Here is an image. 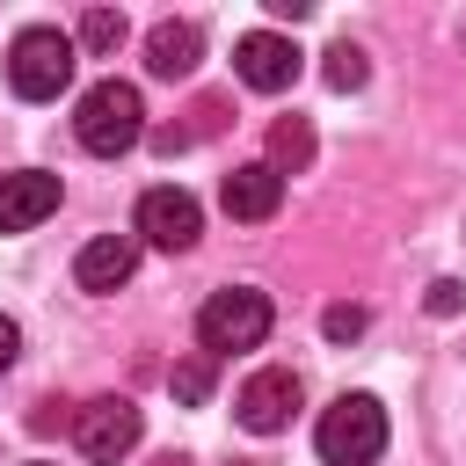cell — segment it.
Instances as JSON below:
<instances>
[{"mask_svg": "<svg viewBox=\"0 0 466 466\" xmlns=\"http://www.w3.org/2000/svg\"><path fill=\"white\" fill-rule=\"evenodd\" d=\"M131 269H138V233H95L80 255H73V284L80 291H124L131 284Z\"/></svg>", "mask_w": 466, "mask_h": 466, "instance_id": "cell-9", "label": "cell"}, {"mask_svg": "<svg viewBox=\"0 0 466 466\" xmlns=\"http://www.w3.org/2000/svg\"><path fill=\"white\" fill-rule=\"evenodd\" d=\"M262 335H269V299H262L255 284H226V291H211L204 313H197V342H204V357L255 350Z\"/></svg>", "mask_w": 466, "mask_h": 466, "instance_id": "cell-4", "label": "cell"}, {"mask_svg": "<svg viewBox=\"0 0 466 466\" xmlns=\"http://www.w3.org/2000/svg\"><path fill=\"white\" fill-rule=\"evenodd\" d=\"M269 167L277 175H306L313 167V124L306 116H277L269 124Z\"/></svg>", "mask_w": 466, "mask_h": 466, "instance_id": "cell-13", "label": "cell"}, {"mask_svg": "<svg viewBox=\"0 0 466 466\" xmlns=\"http://www.w3.org/2000/svg\"><path fill=\"white\" fill-rule=\"evenodd\" d=\"M73 66H80L73 36H66V29H44V22L7 44V87H15L22 102H58V95L73 87Z\"/></svg>", "mask_w": 466, "mask_h": 466, "instance_id": "cell-1", "label": "cell"}, {"mask_svg": "<svg viewBox=\"0 0 466 466\" xmlns=\"http://www.w3.org/2000/svg\"><path fill=\"white\" fill-rule=\"evenodd\" d=\"M313 451H320L328 466H371V459L386 451V408H379L371 393L328 400L320 422H313Z\"/></svg>", "mask_w": 466, "mask_h": 466, "instance_id": "cell-3", "label": "cell"}, {"mask_svg": "<svg viewBox=\"0 0 466 466\" xmlns=\"http://www.w3.org/2000/svg\"><path fill=\"white\" fill-rule=\"evenodd\" d=\"M197 58H204L197 22H153L146 29V73L153 80H182V73H197Z\"/></svg>", "mask_w": 466, "mask_h": 466, "instance_id": "cell-12", "label": "cell"}, {"mask_svg": "<svg viewBox=\"0 0 466 466\" xmlns=\"http://www.w3.org/2000/svg\"><path fill=\"white\" fill-rule=\"evenodd\" d=\"M364 320H371L364 306H328V313H320V328H328V342H357V335H364Z\"/></svg>", "mask_w": 466, "mask_h": 466, "instance_id": "cell-17", "label": "cell"}, {"mask_svg": "<svg viewBox=\"0 0 466 466\" xmlns=\"http://www.w3.org/2000/svg\"><path fill=\"white\" fill-rule=\"evenodd\" d=\"M138 437H146V415H138L131 400H116V393H102V400H87V408L73 415V444H80L95 466H116Z\"/></svg>", "mask_w": 466, "mask_h": 466, "instance_id": "cell-5", "label": "cell"}, {"mask_svg": "<svg viewBox=\"0 0 466 466\" xmlns=\"http://www.w3.org/2000/svg\"><path fill=\"white\" fill-rule=\"evenodd\" d=\"M73 131H80V146L102 153V160L131 153V146L146 138V102H138V87H131V80H95V87L80 95Z\"/></svg>", "mask_w": 466, "mask_h": 466, "instance_id": "cell-2", "label": "cell"}, {"mask_svg": "<svg viewBox=\"0 0 466 466\" xmlns=\"http://www.w3.org/2000/svg\"><path fill=\"white\" fill-rule=\"evenodd\" d=\"M51 211H58V175H44V167L0 175V233H29V226H44Z\"/></svg>", "mask_w": 466, "mask_h": 466, "instance_id": "cell-10", "label": "cell"}, {"mask_svg": "<svg viewBox=\"0 0 466 466\" xmlns=\"http://www.w3.org/2000/svg\"><path fill=\"white\" fill-rule=\"evenodd\" d=\"M15 350H22V328H15V320H7V313H0V371H7V364H15Z\"/></svg>", "mask_w": 466, "mask_h": 466, "instance_id": "cell-19", "label": "cell"}, {"mask_svg": "<svg viewBox=\"0 0 466 466\" xmlns=\"http://www.w3.org/2000/svg\"><path fill=\"white\" fill-rule=\"evenodd\" d=\"M197 233H204V204H197L189 189L160 182V189L138 197V240H153V248H167V255H189Z\"/></svg>", "mask_w": 466, "mask_h": 466, "instance_id": "cell-6", "label": "cell"}, {"mask_svg": "<svg viewBox=\"0 0 466 466\" xmlns=\"http://www.w3.org/2000/svg\"><path fill=\"white\" fill-rule=\"evenodd\" d=\"M233 66H240V80H248L255 95H284V87L299 80V44L277 36V29H248V36L233 44Z\"/></svg>", "mask_w": 466, "mask_h": 466, "instance_id": "cell-8", "label": "cell"}, {"mask_svg": "<svg viewBox=\"0 0 466 466\" xmlns=\"http://www.w3.org/2000/svg\"><path fill=\"white\" fill-rule=\"evenodd\" d=\"M430 313H437V320H444V313H459V284H451V277H444V284H430Z\"/></svg>", "mask_w": 466, "mask_h": 466, "instance_id": "cell-18", "label": "cell"}, {"mask_svg": "<svg viewBox=\"0 0 466 466\" xmlns=\"http://www.w3.org/2000/svg\"><path fill=\"white\" fill-rule=\"evenodd\" d=\"M80 44H87V51H116V44H124V15H116V7H87V15H80Z\"/></svg>", "mask_w": 466, "mask_h": 466, "instance_id": "cell-15", "label": "cell"}, {"mask_svg": "<svg viewBox=\"0 0 466 466\" xmlns=\"http://www.w3.org/2000/svg\"><path fill=\"white\" fill-rule=\"evenodd\" d=\"M153 466H189V459H175V451H160V459H153Z\"/></svg>", "mask_w": 466, "mask_h": 466, "instance_id": "cell-20", "label": "cell"}, {"mask_svg": "<svg viewBox=\"0 0 466 466\" xmlns=\"http://www.w3.org/2000/svg\"><path fill=\"white\" fill-rule=\"evenodd\" d=\"M299 371H284V364H269V371H255L240 393H233V415H240V430H255V437H277L291 415H299Z\"/></svg>", "mask_w": 466, "mask_h": 466, "instance_id": "cell-7", "label": "cell"}, {"mask_svg": "<svg viewBox=\"0 0 466 466\" xmlns=\"http://www.w3.org/2000/svg\"><path fill=\"white\" fill-rule=\"evenodd\" d=\"M218 204H226V218H277V204H284V175L269 167V160H248V167H233L226 182H218Z\"/></svg>", "mask_w": 466, "mask_h": 466, "instance_id": "cell-11", "label": "cell"}, {"mask_svg": "<svg viewBox=\"0 0 466 466\" xmlns=\"http://www.w3.org/2000/svg\"><path fill=\"white\" fill-rule=\"evenodd\" d=\"M364 73H371V66H364V51H357V44H335V51H328V66H320V80H328L335 95L364 87Z\"/></svg>", "mask_w": 466, "mask_h": 466, "instance_id": "cell-14", "label": "cell"}, {"mask_svg": "<svg viewBox=\"0 0 466 466\" xmlns=\"http://www.w3.org/2000/svg\"><path fill=\"white\" fill-rule=\"evenodd\" d=\"M167 386H175V400H182V408H197V400L211 393V357H189V364H175V371H167Z\"/></svg>", "mask_w": 466, "mask_h": 466, "instance_id": "cell-16", "label": "cell"}]
</instances>
